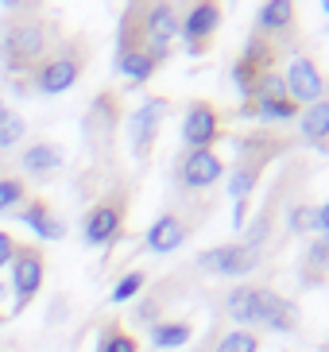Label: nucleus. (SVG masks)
Instances as JSON below:
<instances>
[{
    "label": "nucleus",
    "instance_id": "37",
    "mask_svg": "<svg viewBox=\"0 0 329 352\" xmlns=\"http://www.w3.org/2000/svg\"><path fill=\"white\" fill-rule=\"evenodd\" d=\"M155 314H159V302H144V306L136 310V318H140V321H151V325H155V321H159Z\"/></svg>",
    "mask_w": 329,
    "mask_h": 352
},
{
    "label": "nucleus",
    "instance_id": "32",
    "mask_svg": "<svg viewBox=\"0 0 329 352\" xmlns=\"http://www.w3.org/2000/svg\"><path fill=\"white\" fill-rule=\"evenodd\" d=\"M144 283H147L144 271H128V275H120V279H116V287H113V302H116V306H124V302L140 298Z\"/></svg>",
    "mask_w": 329,
    "mask_h": 352
},
{
    "label": "nucleus",
    "instance_id": "27",
    "mask_svg": "<svg viewBox=\"0 0 329 352\" xmlns=\"http://www.w3.org/2000/svg\"><path fill=\"white\" fill-rule=\"evenodd\" d=\"M97 352H140V341L124 329L120 321H109L97 337Z\"/></svg>",
    "mask_w": 329,
    "mask_h": 352
},
{
    "label": "nucleus",
    "instance_id": "21",
    "mask_svg": "<svg viewBox=\"0 0 329 352\" xmlns=\"http://www.w3.org/2000/svg\"><path fill=\"white\" fill-rule=\"evenodd\" d=\"M326 271H329V240L326 236H314L306 244V259H302V287L321 283Z\"/></svg>",
    "mask_w": 329,
    "mask_h": 352
},
{
    "label": "nucleus",
    "instance_id": "22",
    "mask_svg": "<svg viewBox=\"0 0 329 352\" xmlns=\"http://www.w3.org/2000/svg\"><path fill=\"white\" fill-rule=\"evenodd\" d=\"M136 47H147L144 43V32H140V4H128L120 12V32H116V58Z\"/></svg>",
    "mask_w": 329,
    "mask_h": 352
},
{
    "label": "nucleus",
    "instance_id": "23",
    "mask_svg": "<svg viewBox=\"0 0 329 352\" xmlns=\"http://www.w3.org/2000/svg\"><path fill=\"white\" fill-rule=\"evenodd\" d=\"M190 337H194L190 321H155L151 325L155 349H182V344H190Z\"/></svg>",
    "mask_w": 329,
    "mask_h": 352
},
{
    "label": "nucleus",
    "instance_id": "36",
    "mask_svg": "<svg viewBox=\"0 0 329 352\" xmlns=\"http://www.w3.org/2000/svg\"><path fill=\"white\" fill-rule=\"evenodd\" d=\"M233 225L244 232L248 228V201H233Z\"/></svg>",
    "mask_w": 329,
    "mask_h": 352
},
{
    "label": "nucleus",
    "instance_id": "38",
    "mask_svg": "<svg viewBox=\"0 0 329 352\" xmlns=\"http://www.w3.org/2000/svg\"><path fill=\"white\" fill-rule=\"evenodd\" d=\"M321 12H326V16H329V0H321Z\"/></svg>",
    "mask_w": 329,
    "mask_h": 352
},
{
    "label": "nucleus",
    "instance_id": "10",
    "mask_svg": "<svg viewBox=\"0 0 329 352\" xmlns=\"http://www.w3.org/2000/svg\"><path fill=\"white\" fill-rule=\"evenodd\" d=\"M221 20H225L221 4H213V0L194 4L186 16H178V39H182V47L190 54H206L209 43H213V35L221 32Z\"/></svg>",
    "mask_w": 329,
    "mask_h": 352
},
{
    "label": "nucleus",
    "instance_id": "28",
    "mask_svg": "<svg viewBox=\"0 0 329 352\" xmlns=\"http://www.w3.org/2000/svg\"><path fill=\"white\" fill-rule=\"evenodd\" d=\"M314 228H318V206L299 201V206L287 209V232L290 236H310Z\"/></svg>",
    "mask_w": 329,
    "mask_h": 352
},
{
    "label": "nucleus",
    "instance_id": "24",
    "mask_svg": "<svg viewBox=\"0 0 329 352\" xmlns=\"http://www.w3.org/2000/svg\"><path fill=\"white\" fill-rule=\"evenodd\" d=\"M240 58H248V63L256 66L259 74H268V70H275V63H279V47L271 39H264V35H248V43H244V54Z\"/></svg>",
    "mask_w": 329,
    "mask_h": 352
},
{
    "label": "nucleus",
    "instance_id": "34",
    "mask_svg": "<svg viewBox=\"0 0 329 352\" xmlns=\"http://www.w3.org/2000/svg\"><path fill=\"white\" fill-rule=\"evenodd\" d=\"M12 256H16V240L0 228V267H4V263H12Z\"/></svg>",
    "mask_w": 329,
    "mask_h": 352
},
{
    "label": "nucleus",
    "instance_id": "3",
    "mask_svg": "<svg viewBox=\"0 0 329 352\" xmlns=\"http://www.w3.org/2000/svg\"><path fill=\"white\" fill-rule=\"evenodd\" d=\"M85 63H89V47H85V39H62L59 47H51L47 58L31 70V89H35L39 97L66 94V89H74V85L82 82Z\"/></svg>",
    "mask_w": 329,
    "mask_h": 352
},
{
    "label": "nucleus",
    "instance_id": "11",
    "mask_svg": "<svg viewBox=\"0 0 329 352\" xmlns=\"http://www.w3.org/2000/svg\"><path fill=\"white\" fill-rule=\"evenodd\" d=\"M175 178L186 194H202V190L217 186L225 178V163H221V155L213 147L209 151H182L175 163Z\"/></svg>",
    "mask_w": 329,
    "mask_h": 352
},
{
    "label": "nucleus",
    "instance_id": "31",
    "mask_svg": "<svg viewBox=\"0 0 329 352\" xmlns=\"http://www.w3.org/2000/svg\"><path fill=\"white\" fill-rule=\"evenodd\" d=\"M256 82H259V70L248 58H237L233 63V85H237L240 101H252V94H256Z\"/></svg>",
    "mask_w": 329,
    "mask_h": 352
},
{
    "label": "nucleus",
    "instance_id": "19",
    "mask_svg": "<svg viewBox=\"0 0 329 352\" xmlns=\"http://www.w3.org/2000/svg\"><path fill=\"white\" fill-rule=\"evenodd\" d=\"M159 54L151 51V47H136V51H128V54H120L116 58V74H120L128 85H144V82H151V74L159 70Z\"/></svg>",
    "mask_w": 329,
    "mask_h": 352
},
{
    "label": "nucleus",
    "instance_id": "33",
    "mask_svg": "<svg viewBox=\"0 0 329 352\" xmlns=\"http://www.w3.org/2000/svg\"><path fill=\"white\" fill-rule=\"evenodd\" d=\"M275 97H287V85H283V74H279V70L259 74V82H256V94H252V101H275Z\"/></svg>",
    "mask_w": 329,
    "mask_h": 352
},
{
    "label": "nucleus",
    "instance_id": "12",
    "mask_svg": "<svg viewBox=\"0 0 329 352\" xmlns=\"http://www.w3.org/2000/svg\"><path fill=\"white\" fill-rule=\"evenodd\" d=\"M283 85H287V97L299 104V109H310L314 101L326 97V74L318 70V63H314L310 54H290Z\"/></svg>",
    "mask_w": 329,
    "mask_h": 352
},
{
    "label": "nucleus",
    "instance_id": "9",
    "mask_svg": "<svg viewBox=\"0 0 329 352\" xmlns=\"http://www.w3.org/2000/svg\"><path fill=\"white\" fill-rule=\"evenodd\" d=\"M140 32L144 43L159 54V63L171 58V47L178 39V8L171 0H155V4H140Z\"/></svg>",
    "mask_w": 329,
    "mask_h": 352
},
{
    "label": "nucleus",
    "instance_id": "17",
    "mask_svg": "<svg viewBox=\"0 0 329 352\" xmlns=\"http://www.w3.org/2000/svg\"><path fill=\"white\" fill-rule=\"evenodd\" d=\"M20 225H28L31 232H35V240H43V244H54V240H66V221L54 213L43 197H31V201H23L20 209Z\"/></svg>",
    "mask_w": 329,
    "mask_h": 352
},
{
    "label": "nucleus",
    "instance_id": "6",
    "mask_svg": "<svg viewBox=\"0 0 329 352\" xmlns=\"http://www.w3.org/2000/svg\"><path fill=\"white\" fill-rule=\"evenodd\" d=\"M12 314H20L28 302H35V294L43 290L47 279V259L43 248L35 244H16V256H12Z\"/></svg>",
    "mask_w": 329,
    "mask_h": 352
},
{
    "label": "nucleus",
    "instance_id": "8",
    "mask_svg": "<svg viewBox=\"0 0 329 352\" xmlns=\"http://www.w3.org/2000/svg\"><path fill=\"white\" fill-rule=\"evenodd\" d=\"M264 263V248H252L244 240H233V244H221V248H209L198 256V267L217 275V279H244Z\"/></svg>",
    "mask_w": 329,
    "mask_h": 352
},
{
    "label": "nucleus",
    "instance_id": "39",
    "mask_svg": "<svg viewBox=\"0 0 329 352\" xmlns=\"http://www.w3.org/2000/svg\"><path fill=\"white\" fill-rule=\"evenodd\" d=\"M190 352H206V349H190Z\"/></svg>",
    "mask_w": 329,
    "mask_h": 352
},
{
    "label": "nucleus",
    "instance_id": "30",
    "mask_svg": "<svg viewBox=\"0 0 329 352\" xmlns=\"http://www.w3.org/2000/svg\"><path fill=\"white\" fill-rule=\"evenodd\" d=\"M213 352H259V333H252V329H229L225 337L213 344Z\"/></svg>",
    "mask_w": 329,
    "mask_h": 352
},
{
    "label": "nucleus",
    "instance_id": "14",
    "mask_svg": "<svg viewBox=\"0 0 329 352\" xmlns=\"http://www.w3.org/2000/svg\"><path fill=\"white\" fill-rule=\"evenodd\" d=\"M295 28H299V8L290 4V0H268V4H259L256 8V35H264V39H271L279 47H287L290 35H295Z\"/></svg>",
    "mask_w": 329,
    "mask_h": 352
},
{
    "label": "nucleus",
    "instance_id": "20",
    "mask_svg": "<svg viewBox=\"0 0 329 352\" xmlns=\"http://www.w3.org/2000/svg\"><path fill=\"white\" fill-rule=\"evenodd\" d=\"M299 132H302V140H310V144H318V147L329 144V97H321V101H314L310 109H302Z\"/></svg>",
    "mask_w": 329,
    "mask_h": 352
},
{
    "label": "nucleus",
    "instance_id": "15",
    "mask_svg": "<svg viewBox=\"0 0 329 352\" xmlns=\"http://www.w3.org/2000/svg\"><path fill=\"white\" fill-rule=\"evenodd\" d=\"M190 228L194 225H190L182 213L167 209V213H159V217L151 221V228H147V236H144V248L151 252V256H171V252H178L186 244Z\"/></svg>",
    "mask_w": 329,
    "mask_h": 352
},
{
    "label": "nucleus",
    "instance_id": "29",
    "mask_svg": "<svg viewBox=\"0 0 329 352\" xmlns=\"http://www.w3.org/2000/svg\"><path fill=\"white\" fill-rule=\"evenodd\" d=\"M28 201V182L20 175H0V213H12Z\"/></svg>",
    "mask_w": 329,
    "mask_h": 352
},
{
    "label": "nucleus",
    "instance_id": "26",
    "mask_svg": "<svg viewBox=\"0 0 329 352\" xmlns=\"http://www.w3.org/2000/svg\"><path fill=\"white\" fill-rule=\"evenodd\" d=\"M28 135V120H23L16 109L0 101V151H12V147H20V140Z\"/></svg>",
    "mask_w": 329,
    "mask_h": 352
},
{
    "label": "nucleus",
    "instance_id": "35",
    "mask_svg": "<svg viewBox=\"0 0 329 352\" xmlns=\"http://www.w3.org/2000/svg\"><path fill=\"white\" fill-rule=\"evenodd\" d=\"M314 232L329 240V197H326V201H321V206H318V228H314Z\"/></svg>",
    "mask_w": 329,
    "mask_h": 352
},
{
    "label": "nucleus",
    "instance_id": "4",
    "mask_svg": "<svg viewBox=\"0 0 329 352\" xmlns=\"http://www.w3.org/2000/svg\"><path fill=\"white\" fill-rule=\"evenodd\" d=\"M275 151H283V144H279L275 135H252V140L240 144L233 170H225V175H229V186L225 190H229L233 201H252L259 178H264V166L275 159Z\"/></svg>",
    "mask_w": 329,
    "mask_h": 352
},
{
    "label": "nucleus",
    "instance_id": "7",
    "mask_svg": "<svg viewBox=\"0 0 329 352\" xmlns=\"http://www.w3.org/2000/svg\"><path fill=\"white\" fill-rule=\"evenodd\" d=\"M167 97H147V101H140L128 113V120H124V132H128V147H132V159L136 163H144L147 155H151L155 140H159V128H163V116H167Z\"/></svg>",
    "mask_w": 329,
    "mask_h": 352
},
{
    "label": "nucleus",
    "instance_id": "16",
    "mask_svg": "<svg viewBox=\"0 0 329 352\" xmlns=\"http://www.w3.org/2000/svg\"><path fill=\"white\" fill-rule=\"evenodd\" d=\"M116 124H120L116 97L113 94H101L97 101L89 104V116H85V140H89V147L109 151V147H113V135H116Z\"/></svg>",
    "mask_w": 329,
    "mask_h": 352
},
{
    "label": "nucleus",
    "instance_id": "18",
    "mask_svg": "<svg viewBox=\"0 0 329 352\" xmlns=\"http://www.w3.org/2000/svg\"><path fill=\"white\" fill-rule=\"evenodd\" d=\"M62 166H66V151L59 144H51V140H35V144H28L20 151V170L31 178H51Z\"/></svg>",
    "mask_w": 329,
    "mask_h": 352
},
{
    "label": "nucleus",
    "instance_id": "5",
    "mask_svg": "<svg viewBox=\"0 0 329 352\" xmlns=\"http://www.w3.org/2000/svg\"><path fill=\"white\" fill-rule=\"evenodd\" d=\"M128 201H132L128 186H113L105 197H97V201L85 209V217H82L85 248H105V244H113V240L120 236L124 217H128Z\"/></svg>",
    "mask_w": 329,
    "mask_h": 352
},
{
    "label": "nucleus",
    "instance_id": "25",
    "mask_svg": "<svg viewBox=\"0 0 329 352\" xmlns=\"http://www.w3.org/2000/svg\"><path fill=\"white\" fill-rule=\"evenodd\" d=\"M299 104L290 101V97H275V101H256V120L264 124H290V120H299Z\"/></svg>",
    "mask_w": 329,
    "mask_h": 352
},
{
    "label": "nucleus",
    "instance_id": "2",
    "mask_svg": "<svg viewBox=\"0 0 329 352\" xmlns=\"http://www.w3.org/2000/svg\"><path fill=\"white\" fill-rule=\"evenodd\" d=\"M51 39H54V28L43 20L39 12H16L12 20H4L0 28V63L4 70L16 78V74H31L35 66L47 58L51 51Z\"/></svg>",
    "mask_w": 329,
    "mask_h": 352
},
{
    "label": "nucleus",
    "instance_id": "13",
    "mask_svg": "<svg viewBox=\"0 0 329 352\" xmlns=\"http://www.w3.org/2000/svg\"><path fill=\"white\" fill-rule=\"evenodd\" d=\"M225 124H221V113H217V104L209 101H190L182 116V144L186 151H209V147L221 140Z\"/></svg>",
    "mask_w": 329,
    "mask_h": 352
},
{
    "label": "nucleus",
    "instance_id": "1",
    "mask_svg": "<svg viewBox=\"0 0 329 352\" xmlns=\"http://www.w3.org/2000/svg\"><path fill=\"white\" fill-rule=\"evenodd\" d=\"M225 318L237 329H268V333H295L299 329V306L283 298L279 290L259 283H237L225 298Z\"/></svg>",
    "mask_w": 329,
    "mask_h": 352
}]
</instances>
